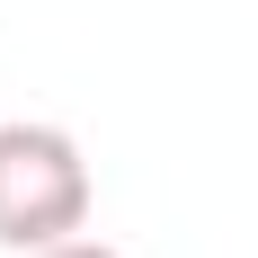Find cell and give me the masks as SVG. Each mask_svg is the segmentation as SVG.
<instances>
[{"label":"cell","mask_w":258,"mask_h":258,"mask_svg":"<svg viewBox=\"0 0 258 258\" xmlns=\"http://www.w3.org/2000/svg\"><path fill=\"white\" fill-rule=\"evenodd\" d=\"M36 258H125V249H107V240H53V249H36Z\"/></svg>","instance_id":"7a4b0ae2"},{"label":"cell","mask_w":258,"mask_h":258,"mask_svg":"<svg viewBox=\"0 0 258 258\" xmlns=\"http://www.w3.org/2000/svg\"><path fill=\"white\" fill-rule=\"evenodd\" d=\"M89 223V160L62 125H0V249H53Z\"/></svg>","instance_id":"6da1fadb"}]
</instances>
